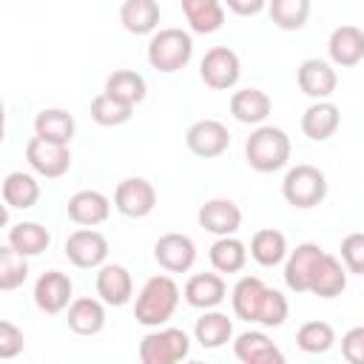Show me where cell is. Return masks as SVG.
Segmentation results:
<instances>
[{"label":"cell","mask_w":364,"mask_h":364,"mask_svg":"<svg viewBox=\"0 0 364 364\" xmlns=\"http://www.w3.org/2000/svg\"><path fill=\"white\" fill-rule=\"evenodd\" d=\"M97 296L108 304V307H125L134 296V279L128 273V267L105 262L102 267H97Z\"/></svg>","instance_id":"obj_18"},{"label":"cell","mask_w":364,"mask_h":364,"mask_svg":"<svg viewBox=\"0 0 364 364\" xmlns=\"http://www.w3.org/2000/svg\"><path fill=\"white\" fill-rule=\"evenodd\" d=\"M6 242H9L17 253H23V256L31 259V256H40L43 250H48L51 233H48V228H43L40 222H17V225L9 228Z\"/></svg>","instance_id":"obj_34"},{"label":"cell","mask_w":364,"mask_h":364,"mask_svg":"<svg viewBox=\"0 0 364 364\" xmlns=\"http://www.w3.org/2000/svg\"><path fill=\"white\" fill-rule=\"evenodd\" d=\"M247 256H250V250L242 239H236V233L216 236V242L208 250V259H210L213 270H219V273H242L247 264Z\"/></svg>","instance_id":"obj_32"},{"label":"cell","mask_w":364,"mask_h":364,"mask_svg":"<svg viewBox=\"0 0 364 364\" xmlns=\"http://www.w3.org/2000/svg\"><path fill=\"white\" fill-rule=\"evenodd\" d=\"M185 145L199 159H216L230 148V131L219 119H196L185 131Z\"/></svg>","instance_id":"obj_11"},{"label":"cell","mask_w":364,"mask_h":364,"mask_svg":"<svg viewBox=\"0 0 364 364\" xmlns=\"http://www.w3.org/2000/svg\"><path fill=\"white\" fill-rule=\"evenodd\" d=\"M31 296H34L37 310H43L46 316H57V313L68 310V304L74 301V282L63 270H46L34 282V293Z\"/></svg>","instance_id":"obj_12"},{"label":"cell","mask_w":364,"mask_h":364,"mask_svg":"<svg viewBox=\"0 0 364 364\" xmlns=\"http://www.w3.org/2000/svg\"><path fill=\"white\" fill-rule=\"evenodd\" d=\"M341 355L350 364H364V324L350 327L341 336Z\"/></svg>","instance_id":"obj_42"},{"label":"cell","mask_w":364,"mask_h":364,"mask_svg":"<svg viewBox=\"0 0 364 364\" xmlns=\"http://www.w3.org/2000/svg\"><path fill=\"white\" fill-rule=\"evenodd\" d=\"M179 284L171 279V273H156L151 279H145V284L136 293L134 301V318L142 327H162L171 321V316L179 307Z\"/></svg>","instance_id":"obj_1"},{"label":"cell","mask_w":364,"mask_h":364,"mask_svg":"<svg viewBox=\"0 0 364 364\" xmlns=\"http://www.w3.org/2000/svg\"><path fill=\"white\" fill-rule=\"evenodd\" d=\"M341 125V108L333 100H313L301 114V134L313 142H327Z\"/></svg>","instance_id":"obj_17"},{"label":"cell","mask_w":364,"mask_h":364,"mask_svg":"<svg viewBox=\"0 0 364 364\" xmlns=\"http://www.w3.org/2000/svg\"><path fill=\"white\" fill-rule=\"evenodd\" d=\"M74 131H77V122H74V117L65 108H43L34 117V134L48 139V142L71 145Z\"/></svg>","instance_id":"obj_33"},{"label":"cell","mask_w":364,"mask_h":364,"mask_svg":"<svg viewBox=\"0 0 364 364\" xmlns=\"http://www.w3.org/2000/svg\"><path fill=\"white\" fill-rule=\"evenodd\" d=\"M296 82H299L304 97H310V100H330L336 94L338 74H336L333 63L318 60V57H307L296 68Z\"/></svg>","instance_id":"obj_14"},{"label":"cell","mask_w":364,"mask_h":364,"mask_svg":"<svg viewBox=\"0 0 364 364\" xmlns=\"http://www.w3.org/2000/svg\"><path fill=\"white\" fill-rule=\"evenodd\" d=\"M191 355V336L179 327H151L139 341L142 364H176Z\"/></svg>","instance_id":"obj_5"},{"label":"cell","mask_w":364,"mask_h":364,"mask_svg":"<svg viewBox=\"0 0 364 364\" xmlns=\"http://www.w3.org/2000/svg\"><path fill=\"white\" fill-rule=\"evenodd\" d=\"M148 65L159 74H176L193 57V37L185 28H156L145 48Z\"/></svg>","instance_id":"obj_3"},{"label":"cell","mask_w":364,"mask_h":364,"mask_svg":"<svg viewBox=\"0 0 364 364\" xmlns=\"http://www.w3.org/2000/svg\"><path fill=\"white\" fill-rule=\"evenodd\" d=\"M182 296L191 307L196 310H210V307H219L225 299H228V284L222 279V273H193L185 287H182Z\"/></svg>","instance_id":"obj_21"},{"label":"cell","mask_w":364,"mask_h":364,"mask_svg":"<svg viewBox=\"0 0 364 364\" xmlns=\"http://www.w3.org/2000/svg\"><path fill=\"white\" fill-rule=\"evenodd\" d=\"M233 355L242 364H284V353L264 330H245L233 338Z\"/></svg>","instance_id":"obj_19"},{"label":"cell","mask_w":364,"mask_h":364,"mask_svg":"<svg viewBox=\"0 0 364 364\" xmlns=\"http://www.w3.org/2000/svg\"><path fill=\"white\" fill-rule=\"evenodd\" d=\"M267 14L282 31H301L310 17V0H267Z\"/></svg>","instance_id":"obj_36"},{"label":"cell","mask_w":364,"mask_h":364,"mask_svg":"<svg viewBox=\"0 0 364 364\" xmlns=\"http://www.w3.org/2000/svg\"><path fill=\"white\" fill-rule=\"evenodd\" d=\"M159 3L156 0H125L119 6V23L128 34H154L159 28Z\"/></svg>","instance_id":"obj_28"},{"label":"cell","mask_w":364,"mask_h":364,"mask_svg":"<svg viewBox=\"0 0 364 364\" xmlns=\"http://www.w3.org/2000/svg\"><path fill=\"white\" fill-rule=\"evenodd\" d=\"M65 324L77 336H97L105 327V301L97 296H80L65 310Z\"/></svg>","instance_id":"obj_22"},{"label":"cell","mask_w":364,"mask_h":364,"mask_svg":"<svg viewBox=\"0 0 364 364\" xmlns=\"http://www.w3.org/2000/svg\"><path fill=\"white\" fill-rule=\"evenodd\" d=\"M330 63L338 68H353L364 60V31L358 26H336L327 37Z\"/></svg>","instance_id":"obj_20"},{"label":"cell","mask_w":364,"mask_h":364,"mask_svg":"<svg viewBox=\"0 0 364 364\" xmlns=\"http://www.w3.org/2000/svg\"><path fill=\"white\" fill-rule=\"evenodd\" d=\"M196 222H199V228H205L213 236H233L242 228V208L233 199L213 196L205 205H199Z\"/></svg>","instance_id":"obj_15"},{"label":"cell","mask_w":364,"mask_h":364,"mask_svg":"<svg viewBox=\"0 0 364 364\" xmlns=\"http://www.w3.org/2000/svg\"><path fill=\"white\" fill-rule=\"evenodd\" d=\"M233 338V318L216 307L202 310V316L193 324V341L202 350H219Z\"/></svg>","instance_id":"obj_24"},{"label":"cell","mask_w":364,"mask_h":364,"mask_svg":"<svg viewBox=\"0 0 364 364\" xmlns=\"http://www.w3.org/2000/svg\"><path fill=\"white\" fill-rule=\"evenodd\" d=\"M321 256H324V247L316 245V242L296 245L284 259V284H287V290L310 293V284H313V276H316V267H318Z\"/></svg>","instance_id":"obj_10"},{"label":"cell","mask_w":364,"mask_h":364,"mask_svg":"<svg viewBox=\"0 0 364 364\" xmlns=\"http://www.w3.org/2000/svg\"><path fill=\"white\" fill-rule=\"evenodd\" d=\"M290 136L284 128L279 125H256L250 131V136L245 139V162L256 171V173H273L282 171L290 159Z\"/></svg>","instance_id":"obj_2"},{"label":"cell","mask_w":364,"mask_h":364,"mask_svg":"<svg viewBox=\"0 0 364 364\" xmlns=\"http://www.w3.org/2000/svg\"><path fill=\"white\" fill-rule=\"evenodd\" d=\"M273 111V100L262 88H239L230 94V114L242 125H262Z\"/></svg>","instance_id":"obj_23"},{"label":"cell","mask_w":364,"mask_h":364,"mask_svg":"<svg viewBox=\"0 0 364 364\" xmlns=\"http://www.w3.org/2000/svg\"><path fill=\"white\" fill-rule=\"evenodd\" d=\"M341 262L347 267V273H355V276H364V233L355 230V233H347L341 239Z\"/></svg>","instance_id":"obj_40"},{"label":"cell","mask_w":364,"mask_h":364,"mask_svg":"<svg viewBox=\"0 0 364 364\" xmlns=\"http://www.w3.org/2000/svg\"><path fill=\"white\" fill-rule=\"evenodd\" d=\"M102 91L111 94L114 100H119V102L136 108V105L148 97V82H145V77H142L139 71H134V68H117V71H111V74L105 77V88H102Z\"/></svg>","instance_id":"obj_30"},{"label":"cell","mask_w":364,"mask_h":364,"mask_svg":"<svg viewBox=\"0 0 364 364\" xmlns=\"http://www.w3.org/2000/svg\"><path fill=\"white\" fill-rule=\"evenodd\" d=\"M154 259L165 273H188L196 262V245L188 233H162L154 242Z\"/></svg>","instance_id":"obj_13"},{"label":"cell","mask_w":364,"mask_h":364,"mask_svg":"<svg viewBox=\"0 0 364 364\" xmlns=\"http://www.w3.org/2000/svg\"><path fill=\"white\" fill-rule=\"evenodd\" d=\"M282 196L287 205L299 208V210H310L316 205H321L327 199V176L321 168L316 165H296L284 173L282 179Z\"/></svg>","instance_id":"obj_4"},{"label":"cell","mask_w":364,"mask_h":364,"mask_svg":"<svg viewBox=\"0 0 364 364\" xmlns=\"http://www.w3.org/2000/svg\"><path fill=\"white\" fill-rule=\"evenodd\" d=\"M131 117H134V108L125 105V102H119V100H114V97L105 94V91L91 100V119H94L97 125H102V128H119V125H125Z\"/></svg>","instance_id":"obj_37"},{"label":"cell","mask_w":364,"mask_h":364,"mask_svg":"<svg viewBox=\"0 0 364 364\" xmlns=\"http://www.w3.org/2000/svg\"><path fill=\"white\" fill-rule=\"evenodd\" d=\"M228 11H233L236 17H256L267 9V0H222Z\"/></svg>","instance_id":"obj_43"},{"label":"cell","mask_w":364,"mask_h":364,"mask_svg":"<svg viewBox=\"0 0 364 364\" xmlns=\"http://www.w3.org/2000/svg\"><path fill=\"white\" fill-rule=\"evenodd\" d=\"M287 316H290V304H287L284 293L276 290V287H267L256 324H262V327H282L287 321Z\"/></svg>","instance_id":"obj_39"},{"label":"cell","mask_w":364,"mask_h":364,"mask_svg":"<svg viewBox=\"0 0 364 364\" xmlns=\"http://www.w3.org/2000/svg\"><path fill=\"white\" fill-rule=\"evenodd\" d=\"M264 293H267V284H264L259 276H242V279L233 284V290H230L233 316L242 318V321L256 324V321H259L262 301H264Z\"/></svg>","instance_id":"obj_25"},{"label":"cell","mask_w":364,"mask_h":364,"mask_svg":"<svg viewBox=\"0 0 364 364\" xmlns=\"http://www.w3.org/2000/svg\"><path fill=\"white\" fill-rule=\"evenodd\" d=\"M199 77L213 91H230L242 77V60L228 46H213L199 63Z\"/></svg>","instance_id":"obj_6"},{"label":"cell","mask_w":364,"mask_h":364,"mask_svg":"<svg viewBox=\"0 0 364 364\" xmlns=\"http://www.w3.org/2000/svg\"><path fill=\"white\" fill-rule=\"evenodd\" d=\"M114 208L128 219H145L156 208V188L145 176H125L114 191Z\"/></svg>","instance_id":"obj_9"},{"label":"cell","mask_w":364,"mask_h":364,"mask_svg":"<svg viewBox=\"0 0 364 364\" xmlns=\"http://www.w3.org/2000/svg\"><path fill=\"white\" fill-rule=\"evenodd\" d=\"M296 344L301 353L307 355H324L333 344H336V330L330 321H304L299 330H296Z\"/></svg>","instance_id":"obj_35"},{"label":"cell","mask_w":364,"mask_h":364,"mask_svg":"<svg viewBox=\"0 0 364 364\" xmlns=\"http://www.w3.org/2000/svg\"><path fill=\"white\" fill-rule=\"evenodd\" d=\"M40 199V182L34 173H26V171H11L6 173L3 179V202L6 208H17V210H28L34 208Z\"/></svg>","instance_id":"obj_31"},{"label":"cell","mask_w":364,"mask_h":364,"mask_svg":"<svg viewBox=\"0 0 364 364\" xmlns=\"http://www.w3.org/2000/svg\"><path fill=\"white\" fill-rule=\"evenodd\" d=\"M26 162L37 176L57 179V176L68 173V168H71V148L63 142H48L34 134L26 142Z\"/></svg>","instance_id":"obj_7"},{"label":"cell","mask_w":364,"mask_h":364,"mask_svg":"<svg viewBox=\"0 0 364 364\" xmlns=\"http://www.w3.org/2000/svg\"><path fill=\"white\" fill-rule=\"evenodd\" d=\"M28 279V256L17 253L9 242L0 247V290H17Z\"/></svg>","instance_id":"obj_38"},{"label":"cell","mask_w":364,"mask_h":364,"mask_svg":"<svg viewBox=\"0 0 364 364\" xmlns=\"http://www.w3.org/2000/svg\"><path fill=\"white\" fill-rule=\"evenodd\" d=\"M250 259L262 267H276V264H284L290 247H287V236L276 228H262L250 236Z\"/></svg>","instance_id":"obj_27"},{"label":"cell","mask_w":364,"mask_h":364,"mask_svg":"<svg viewBox=\"0 0 364 364\" xmlns=\"http://www.w3.org/2000/svg\"><path fill=\"white\" fill-rule=\"evenodd\" d=\"M347 290V267L341 262V256H333L324 250L318 267H316V276H313V284H310V293L318 296V299H336Z\"/></svg>","instance_id":"obj_26"},{"label":"cell","mask_w":364,"mask_h":364,"mask_svg":"<svg viewBox=\"0 0 364 364\" xmlns=\"http://www.w3.org/2000/svg\"><path fill=\"white\" fill-rule=\"evenodd\" d=\"M23 347H26L23 330L11 321H0V358H14L23 353Z\"/></svg>","instance_id":"obj_41"},{"label":"cell","mask_w":364,"mask_h":364,"mask_svg":"<svg viewBox=\"0 0 364 364\" xmlns=\"http://www.w3.org/2000/svg\"><path fill=\"white\" fill-rule=\"evenodd\" d=\"M182 14L193 34H213L225 26L222 0H182Z\"/></svg>","instance_id":"obj_29"},{"label":"cell","mask_w":364,"mask_h":364,"mask_svg":"<svg viewBox=\"0 0 364 364\" xmlns=\"http://www.w3.org/2000/svg\"><path fill=\"white\" fill-rule=\"evenodd\" d=\"M65 213L80 228H97L111 216V199L102 191L85 188V191H77L74 196H68Z\"/></svg>","instance_id":"obj_16"},{"label":"cell","mask_w":364,"mask_h":364,"mask_svg":"<svg viewBox=\"0 0 364 364\" xmlns=\"http://www.w3.org/2000/svg\"><path fill=\"white\" fill-rule=\"evenodd\" d=\"M63 253H65V259L74 267H80V270H97L108 259V239L100 230H94V228H77L74 233H68Z\"/></svg>","instance_id":"obj_8"}]
</instances>
